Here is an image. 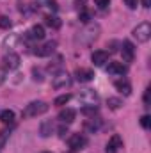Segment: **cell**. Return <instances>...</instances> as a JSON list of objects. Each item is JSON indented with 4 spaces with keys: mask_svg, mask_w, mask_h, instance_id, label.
I'll use <instances>...</instances> for the list:
<instances>
[{
    "mask_svg": "<svg viewBox=\"0 0 151 153\" xmlns=\"http://www.w3.org/2000/svg\"><path fill=\"white\" fill-rule=\"evenodd\" d=\"M100 32H101V29H100V25L98 23H85V27L80 30V34H78V38L76 41L80 43V45H84V46H89V45H93L98 36H100Z\"/></svg>",
    "mask_w": 151,
    "mask_h": 153,
    "instance_id": "obj_1",
    "label": "cell"
},
{
    "mask_svg": "<svg viewBox=\"0 0 151 153\" xmlns=\"http://www.w3.org/2000/svg\"><path fill=\"white\" fill-rule=\"evenodd\" d=\"M48 111V103H44V102H30L29 105H25V109L21 111V116L25 117V119H30V117H38V116L44 114Z\"/></svg>",
    "mask_w": 151,
    "mask_h": 153,
    "instance_id": "obj_2",
    "label": "cell"
},
{
    "mask_svg": "<svg viewBox=\"0 0 151 153\" xmlns=\"http://www.w3.org/2000/svg\"><path fill=\"white\" fill-rule=\"evenodd\" d=\"M52 85L55 87V89H66V87H70L71 85V76L68 71H57V73H53V78H52Z\"/></svg>",
    "mask_w": 151,
    "mask_h": 153,
    "instance_id": "obj_3",
    "label": "cell"
},
{
    "mask_svg": "<svg viewBox=\"0 0 151 153\" xmlns=\"http://www.w3.org/2000/svg\"><path fill=\"white\" fill-rule=\"evenodd\" d=\"M133 38L137 39L139 43H146V41H150L151 38V25L148 22H144V23H139L135 29H133Z\"/></svg>",
    "mask_w": 151,
    "mask_h": 153,
    "instance_id": "obj_4",
    "label": "cell"
},
{
    "mask_svg": "<svg viewBox=\"0 0 151 153\" xmlns=\"http://www.w3.org/2000/svg\"><path fill=\"white\" fill-rule=\"evenodd\" d=\"M76 100L80 102L82 107H87V105H98V94H96L93 89H84L82 93L76 94Z\"/></svg>",
    "mask_w": 151,
    "mask_h": 153,
    "instance_id": "obj_5",
    "label": "cell"
},
{
    "mask_svg": "<svg viewBox=\"0 0 151 153\" xmlns=\"http://www.w3.org/2000/svg\"><path fill=\"white\" fill-rule=\"evenodd\" d=\"M55 48H57V43H55V41H46V43L36 46L34 53H36L38 57H48V55H52V53L55 52Z\"/></svg>",
    "mask_w": 151,
    "mask_h": 153,
    "instance_id": "obj_6",
    "label": "cell"
},
{
    "mask_svg": "<svg viewBox=\"0 0 151 153\" xmlns=\"http://www.w3.org/2000/svg\"><path fill=\"white\" fill-rule=\"evenodd\" d=\"M68 144H70L71 152H78V150H82V148L87 144V137L82 135V134H73V135L68 139Z\"/></svg>",
    "mask_w": 151,
    "mask_h": 153,
    "instance_id": "obj_7",
    "label": "cell"
},
{
    "mask_svg": "<svg viewBox=\"0 0 151 153\" xmlns=\"http://www.w3.org/2000/svg\"><path fill=\"white\" fill-rule=\"evenodd\" d=\"M121 53H123V61L124 62H132L133 57H135V48L130 41H123L121 45Z\"/></svg>",
    "mask_w": 151,
    "mask_h": 153,
    "instance_id": "obj_8",
    "label": "cell"
},
{
    "mask_svg": "<svg viewBox=\"0 0 151 153\" xmlns=\"http://www.w3.org/2000/svg\"><path fill=\"white\" fill-rule=\"evenodd\" d=\"M107 73L112 76H123L126 73V66L123 62H115V61H110L109 66H107Z\"/></svg>",
    "mask_w": 151,
    "mask_h": 153,
    "instance_id": "obj_9",
    "label": "cell"
},
{
    "mask_svg": "<svg viewBox=\"0 0 151 153\" xmlns=\"http://www.w3.org/2000/svg\"><path fill=\"white\" fill-rule=\"evenodd\" d=\"M4 66H5L7 70H16V68L20 66V55L14 53V52L5 53V55H4Z\"/></svg>",
    "mask_w": 151,
    "mask_h": 153,
    "instance_id": "obj_10",
    "label": "cell"
},
{
    "mask_svg": "<svg viewBox=\"0 0 151 153\" xmlns=\"http://www.w3.org/2000/svg\"><path fill=\"white\" fill-rule=\"evenodd\" d=\"M119 148H123V139H121L117 134H114L112 137L109 139V143H107L105 152H107V153H117V152H119Z\"/></svg>",
    "mask_w": 151,
    "mask_h": 153,
    "instance_id": "obj_11",
    "label": "cell"
},
{
    "mask_svg": "<svg viewBox=\"0 0 151 153\" xmlns=\"http://www.w3.org/2000/svg\"><path fill=\"white\" fill-rule=\"evenodd\" d=\"M91 61H93L94 66H103L105 62H109V52H105V50H96V52H93Z\"/></svg>",
    "mask_w": 151,
    "mask_h": 153,
    "instance_id": "obj_12",
    "label": "cell"
},
{
    "mask_svg": "<svg viewBox=\"0 0 151 153\" xmlns=\"http://www.w3.org/2000/svg\"><path fill=\"white\" fill-rule=\"evenodd\" d=\"M114 87H115L117 91H121L124 96H130V94H132V84H130L126 78H119V80H115V82H114Z\"/></svg>",
    "mask_w": 151,
    "mask_h": 153,
    "instance_id": "obj_13",
    "label": "cell"
},
{
    "mask_svg": "<svg viewBox=\"0 0 151 153\" xmlns=\"http://www.w3.org/2000/svg\"><path fill=\"white\" fill-rule=\"evenodd\" d=\"M84 128H85L87 132H91V134H96V132H100V128H101V119L93 116L91 119H87V121H85Z\"/></svg>",
    "mask_w": 151,
    "mask_h": 153,
    "instance_id": "obj_14",
    "label": "cell"
},
{
    "mask_svg": "<svg viewBox=\"0 0 151 153\" xmlns=\"http://www.w3.org/2000/svg\"><path fill=\"white\" fill-rule=\"evenodd\" d=\"M27 34H29V39L41 41V39L44 38V27H43V25H32L30 30H29Z\"/></svg>",
    "mask_w": 151,
    "mask_h": 153,
    "instance_id": "obj_15",
    "label": "cell"
},
{
    "mask_svg": "<svg viewBox=\"0 0 151 153\" xmlns=\"http://www.w3.org/2000/svg\"><path fill=\"white\" fill-rule=\"evenodd\" d=\"M75 75H76V80L78 82H91L94 78L93 70H85V68H78L75 71Z\"/></svg>",
    "mask_w": 151,
    "mask_h": 153,
    "instance_id": "obj_16",
    "label": "cell"
},
{
    "mask_svg": "<svg viewBox=\"0 0 151 153\" xmlns=\"http://www.w3.org/2000/svg\"><path fill=\"white\" fill-rule=\"evenodd\" d=\"M75 117H76V112L73 111V109H64V111L59 112V119H61V123H64V125L73 123Z\"/></svg>",
    "mask_w": 151,
    "mask_h": 153,
    "instance_id": "obj_17",
    "label": "cell"
},
{
    "mask_svg": "<svg viewBox=\"0 0 151 153\" xmlns=\"http://www.w3.org/2000/svg\"><path fill=\"white\" fill-rule=\"evenodd\" d=\"M38 5H39V9H46L48 14H52V13H55L59 9L55 0H38Z\"/></svg>",
    "mask_w": 151,
    "mask_h": 153,
    "instance_id": "obj_18",
    "label": "cell"
},
{
    "mask_svg": "<svg viewBox=\"0 0 151 153\" xmlns=\"http://www.w3.org/2000/svg\"><path fill=\"white\" fill-rule=\"evenodd\" d=\"M53 123L52 121H43L41 123V126H39V134L43 135V137H50L52 134H53Z\"/></svg>",
    "mask_w": 151,
    "mask_h": 153,
    "instance_id": "obj_19",
    "label": "cell"
},
{
    "mask_svg": "<svg viewBox=\"0 0 151 153\" xmlns=\"http://www.w3.org/2000/svg\"><path fill=\"white\" fill-rule=\"evenodd\" d=\"M14 112L13 111H9V109H5V111H2L0 112V121L4 123V125H13L14 123Z\"/></svg>",
    "mask_w": 151,
    "mask_h": 153,
    "instance_id": "obj_20",
    "label": "cell"
},
{
    "mask_svg": "<svg viewBox=\"0 0 151 153\" xmlns=\"http://www.w3.org/2000/svg\"><path fill=\"white\" fill-rule=\"evenodd\" d=\"M44 23H46L48 27H52V29H59V27H61V20H59L55 14H46V16H44Z\"/></svg>",
    "mask_w": 151,
    "mask_h": 153,
    "instance_id": "obj_21",
    "label": "cell"
},
{
    "mask_svg": "<svg viewBox=\"0 0 151 153\" xmlns=\"http://www.w3.org/2000/svg\"><path fill=\"white\" fill-rule=\"evenodd\" d=\"M70 100H71V94H61V96H57V98L53 100V105H57V107H62V105H66Z\"/></svg>",
    "mask_w": 151,
    "mask_h": 153,
    "instance_id": "obj_22",
    "label": "cell"
},
{
    "mask_svg": "<svg viewBox=\"0 0 151 153\" xmlns=\"http://www.w3.org/2000/svg\"><path fill=\"white\" fill-rule=\"evenodd\" d=\"M107 105H109V109H112V111H117V109H121L123 102H121L119 98H109V100H107Z\"/></svg>",
    "mask_w": 151,
    "mask_h": 153,
    "instance_id": "obj_23",
    "label": "cell"
},
{
    "mask_svg": "<svg viewBox=\"0 0 151 153\" xmlns=\"http://www.w3.org/2000/svg\"><path fill=\"white\" fill-rule=\"evenodd\" d=\"M98 112V105H87V107H82V114L85 116H94Z\"/></svg>",
    "mask_w": 151,
    "mask_h": 153,
    "instance_id": "obj_24",
    "label": "cell"
},
{
    "mask_svg": "<svg viewBox=\"0 0 151 153\" xmlns=\"http://www.w3.org/2000/svg\"><path fill=\"white\" fill-rule=\"evenodd\" d=\"M61 64H62V57H57V59H55V62L48 66V71H53V73L61 71V70H59V68H61Z\"/></svg>",
    "mask_w": 151,
    "mask_h": 153,
    "instance_id": "obj_25",
    "label": "cell"
},
{
    "mask_svg": "<svg viewBox=\"0 0 151 153\" xmlns=\"http://www.w3.org/2000/svg\"><path fill=\"white\" fill-rule=\"evenodd\" d=\"M11 25H13V22H11L7 16H0V29L9 30V29H11Z\"/></svg>",
    "mask_w": 151,
    "mask_h": 153,
    "instance_id": "obj_26",
    "label": "cell"
},
{
    "mask_svg": "<svg viewBox=\"0 0 151 153\" xmlns=\"http://www.w3.org/2000/svg\"><path fill=\"white\" fill-rule=\"evenodd\" d=\"M9 135H11V132H9L7 128H5V130H0V148H4V144L7 143Z\"/></svg>",
    "mask_w": 151,
    "mask_h": 153,
    "instance_id": "obj_27",
    "label": "cell"
},
{
    "mask_svg": "<svg viewBox=\"0 0 151 153\" xmlns=\"http://www.w3.org/2000/svg\"><path fill=\"white\" fill-rule=\"evenodd\" d=\"M89 20H91V13L85 11V9H82L80 11V22L82 23H89Z\"/></svg>",
    "mask_w": 151,
    "mask_h": 153,
    "instance_id": "obj_28",
    "label": "cell"
},
{
    "mask_svg": "<svg viewBox=\"0 0 151 153\" xmlns=\"http://www.w3.org/2000/svg\"><path fill=\"white\" fill-rule=\"evenodd\" d=\"M94 4L98 5V9H107L109 4H110V0H94Z\"/></svg>",
    "mask_w": 151,
    "mask_h": 153,
    "instance_id": "obj_29",
    "label": "cell"
},
{
    "mask_svg": "<svg viewBox=\"0 0 151 153\" xmlns=\"http://www.w3.org/2000/svg\"><path fill=\"white\" fill-rule=\"evenodd\" d=\"M57 132H59V137H62V139L70 134V132H68V126H66L64 123H62V126H59V130H57Z\"/></svg>",
    "mask_w": 151,
    "mask_h": 153,
    "instance_id": "obj_30",
    "label": "cell"
},
{
    "mask_svg": "<svg viewBox=\"0 0 151 153\" xmlns=\"http://www.w3.org/2000/svg\"><path fill=\"white\" fill-rule=\"evenodd\" d=\"M150 123H151L150 116H142V117H141V125H142L144 128H150Z\"/></svg>",
    "mask_w": 151,
    "mask_h": 153,
    "instance_id": "obj_31",
    "label": "cell"
},
{
    "mask_svg": "<svg viewBox=\"0 0 151 153\" xmlns=\"http://www.w3.org/2000/svg\"><path fill=\"white\" fill-rule=\"evenodd\" d=\"M32 73H34V80H38V82H43V76H41V70H32Z\"/></svg>",
    "mask_w": 151,
    "mask_h": 153,
    "instance_id": "obj_32",
    "label": "cell"
},
{
    "mask_svg": "<svg viewBox=\"0 0 151 153\" xmlns=\"http://www.w3.org/2000/svg\"><path fill=\"white\" fill-rule=\"evenodd\" d=\"M137 2H139V0H124V4H126L130 9H135V7H137Z\"/></svg>",
    "mask_w": 151,
    "mask_h": 153,
    "instance_id": "obj_33",
    "label": "cell"
},
{
    "mask_svg": "<svg viewBox=\"0 0 151 153\" xmlns=\"http://www.w3.org/2000/svg\"><path fill=\"white\" fill-rule=\"evenodd\" d=\"M144 103H146V107H150V89H146V93H144Z\"/></svg>",
    "mask_w": 151,
    "mask_h": 153,
    "instance_id": "obj_34",
    "label": "cell"
},
{
    "mask_svg": "<svg viewBox=\"0 0 151 153\" xmlns=\"http://www.w3.org/2000/svg\"><path fill=\"white\" fill-rule=\"evenodd\" d=\"M4 82H5V70L0 68V84H4Z\"/></svg>",
    "mask_w": 151,
    "mask_h": 153,
    "instance_id": "obj_35",
    "label": "cell"
},
{
    "mask_svg": "<svg viewBox=\"0 0 151 153\" xmlns=\"http://www.w3.org/2000/svg\"><path fill=\"white\" fill-rule=\"evenodd\" d=\"M142 7L148 9V7H150V0H142Z\"/></svg>",
    "mask_w": 151,
    "mask_h": 153,
    "instance_id": "obj_36",
    "label": "cell"
},
{
    "mask_svg": "<svg viewBox=\"0 0 151 153\" xmlns=\"http://www.w3.org/2000/svg\"><path fill=\"white\" fill-rule=\"evenodd\" d=\"M43 153H50V152H43Z\"/></svg>",
    "mask_w": 151,
    "mask_h": 153,
    "instance_id": "obj_37",
    "label": "cell"
}]
</instances>
